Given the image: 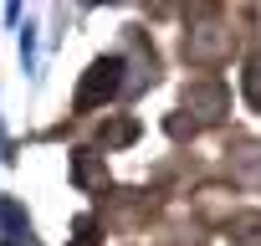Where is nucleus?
<instances>
[{"label":"nucleus","mask_w":261,"mask_h":246,"mask_svg":"<svg viewBox=\"0 0 261 246\" xmlns=\"http://www.w3.org/2000/svg\"><path fill=\"white\" fill-rule=\"evenodd\" d=\"M123 72H128L123 57H97V62L87 67V77H82L72 108H77V113H92V108H102L108 97H118V92H123Z\"/></svg>","instance_id":"obj_1"},{"label":"nucleus","mask_w":261,"mask_h":246,"mask_svg":"<svg viewBox=\"0 0 261 246\" xmlns=\"http://www.w3.org/2000/svg\"><path fill=\"white\" fill-rule=\"evenodd\" d=\"M185 113H200V123H220V118L230 113V87H225L220 77L190 82V87H185ZM200 123H195V129H200Z\"/></svg>","instance_id":"obj_2"},{"label":"nucleus","mask_w":261,"mask_h":246,"mask_svg":"<svg viewBox=\"0 0 261 246\" xmlns=\"http://www.w3.org/2000/svg\"><path fill=\"white\" fill-rule=\"evenodd\" d=\"M230 31L225 26H195V31H185V62H195V67H220L225 57H230Z\"/></svg>","instance_id":"obj_3"},{"label":"nucleus","mask_w":261,"mask_h":246,"mask_svg":"<svg viewBox=\"0 0 261 246\" xmlns=\"http://www.w3.org/2000/svg\"><path fill=\"white\" fill-rule=\"evenodd\" d=\"M0 241L6 246H36V231H31V215L21 200L0 195Z\"/></svg>","instance_id":"obj_4"},{"label":"nucleus","mask_w":261,"mask_h":246,"mask_svg":"<svg viewBox=\"0 0 261 246\" xmlns=\"http://www.w3.org/2000/svg\"><path fill=\"white\" fill-rule=\"evenodd\" d=\"M97 139H102L108 149L134 144V139H139V118H113V123H102V129H97Z\"/></svg>","instance_id":"obj_5"},{"label":"nucleus","mask_w":261,"mask_h":246,"mask_svg":"<svg viewBox=\"0 0 261 246\" xmlns=\"http://www.w3.org/2000/svg\"><path fill=\"white\" fill-rule=\"evenodd\" d=\"M72 180H77L82 190L102 180V164H97V154H92V149H77V154H72Z\"/></svg>","instance_id":"obj_6"},{"label":"nucleus","mask_w":261,"mask_h":246,"mask_svg":"<svg viewBox=\"0 0 261 246\" xmlns=\"http://www.w3.org/2000/svg\"><path fill=\"white\" fill-rule=\"evenodd\" d=\"M21 67H26V72H36V26H26V31H21Z\"/></svg>","instance_id":"obj_7"},{"label":"nucleus","mask_w":261,"mask_h":246,"mask_svg":"<svg viewBox=\"0 0 261 246\" xmlns=\"http://www.w3.org/2000/svg\"><path fill=\"white\" fill-rule=\"evenodd\" d=\"M67 246H97V236H92V220H87V215L77 220V236H72Z\"/></svg>","instance_id":"obj_8"},{"label":"nucleus","mask_w":261,"mask_h":246,"mask_svg":"<svg viewBox=\"0 0 261 246\" xmlns=\"http://www.w3.org/2000/svg\"><path fill=\"white\" fill-rule=\"evenodd\" d=\"M241 87H246V103L256 108V62H246V77H241Z\"/></svg>","instance_id":"obj_9"}]
</instances>
